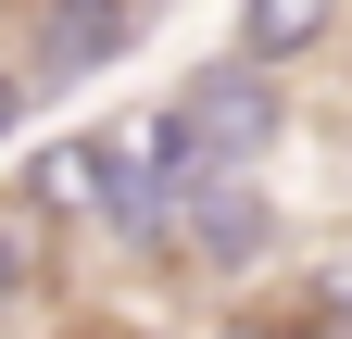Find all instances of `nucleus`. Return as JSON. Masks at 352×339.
<instances>
[{"label": "nucleus", "instance_id": "1", "mask_svg": "<svg viewBox=\"0 0 352 339\" xmlns=\"http://www.w3.org/2000/svg\"><path fill=\"white\" fill-rule=\"evenodd\" d=\"M277 126H289L277 63L227 51V63H201L189 89L151 113V163H164V189H189V176H214V163H264V151H277Z\"/></svg>", "mask_w": 352, "mask_h": 339}, {"label": "nucleus", "instance_id": "3", "mask_svg": "<svg viewBox=\"0 0 352 339\" xmlns=\"http://www.w3.org/2000/svg\"><path fill=\"white\" fill-rule=\"evenodd\" d=\"M176 251H189V264H214V277L264 264V251H277L264 163H214V176H189V189H176Z\"/></svg>", "mask_w": 352, "mask_h": 339}, {"label": "nucleus", "instance_id": "5", "mask_svg": "<svg viewBox=\"0 0 352 339\" xmlns=\"http://www.w3.org/2000/svg\"><path fill=\"white\" fill-rule=\"evenodd\" d=\"M327 38H340V0H239V38H227V51H252V63H302V51H327Z\"/></svg>", "mask_w": 352, "mask_h": 339}, {"label": "nucleus", "instance_id": "7", "mask_svg": "<svg viewBox=\"0 0 352 339\" xmlns=\"http://www.w3.org/2000/svg\"><path fill=\"white\" fill-rule=\"evenodd\" d=\"M25 101H38V75H25V63H0V139L25 126Z\"/></svg>", "mask_w": 352, "mask_h": 339}, {"label": "nucleus", "instance_id": "2", "mask_svg": "<svg viewBox=\"0 0 352 339\" xmlns=\"http://www.w3.org/2000/svg\"><path fill=\"white\" fill-rule=\"evenodd\" d=\"M38 214H88L101 239L126 251H164L176 239V189H164V163H151V126H101V139H63L51 163H38Z\"/></svg>", "mask_w": 352, "mask_h": 339}, {"label": "nucleus", "instance_id": "4", "mask_svg": "<svg viewBox=\"0 0 352 339\" xmlns=\"http://www.w3.org/2000/svg\"><path fill=\"white\" fill-rule=\"evenodd\" d=\"M139 38V0H38L25 13V75L38 89H88L101 63H126Z\"/></svg>", "mask_w": 352, "mask_h": 339}, {"label": "nucleus", "instance_id": "6", "mask_svg": "<svg viewBox=\"0 0 352 339\" xmlns=\"http://www.w3.org/2000/svg\"><path fill=\"white\" fill-rule=\"evenodd\" d=\"M38 289V251H25V226H0V302H25Z\"/></svg>", "mask_w": 352, "mask_h": 339}]
</instances>
